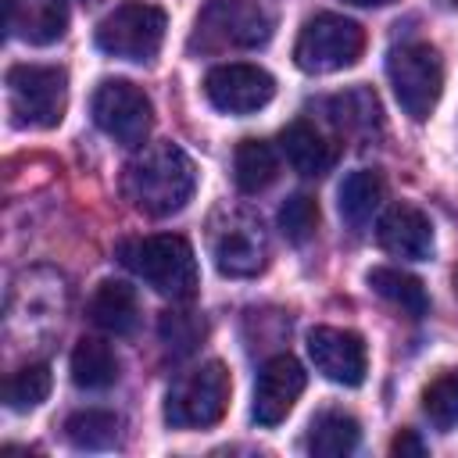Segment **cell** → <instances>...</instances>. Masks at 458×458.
I'll use <instances>...</instances> for the list:
<instances>
[{
	"label": "cell",
	"instance_id": "obj_1",
	"mask_svg": "<svg viewBox=\"0 0 458 458\" xmlns=\"http://www.w3.org/2000/svg\"><path fill=\"white\" fill-rule=\"evenodd\" d=\"M125 197L136 211L150 218H168L182 211L197 190V168L190 154L175 143H150L125 165Z\"/></svg>",
	"mask_w": 458,
	"mask_h": 458
},
{
	"label": "cell",
	"instance_id": "obj_2",
	"mask_svg": "<svg viewBox=\"0 0 458 458\" xmlns=\"http://www.w3.org/2000/svg\"><path fill=\"white\" fill-rule=\"evenodd\" d=\"M118 261L143 279L154 293L168 301H190L200 286L197 254L186 236L179 233H154V236H129L118 243Z\"/></svg>",
	"mask_w": 458,
	"mask_h": 458
},
{
	"label": "cell",
	"instance_id": "obj_3",
	"mask_svg": "<svg viewBox=\"0 0 458 458\" xmlns=\"http://www.w3.org/2000/svg\"><path fill=\"white\" fill-rule=\"evenodd\" d=\"M272 39V14L258 0H204L190 50L225 54V50H254Z\"/></svg>",
	"mask_w": 458,
	"mask_h": 458
},
{
	"label": "cell",
	"instance_id": "obj_4",
	"mask_svg": "<svg viewBox=\"0 0 458 458\" xmlns=\"http://www.w3.org/2000/svg\"><path fill=\"white\" fill-rule=\"evenodd\" d=\"M7 107L21 129H54L68 107V72L57 64H11L7 68Z\"/></svg>",
	"mask_w": 458,
	"mask_h": 458
},
{
	"label": "cell",
	"instance_id": "obj_5",
	"mask_svg": "<svg viewBox=\"0 0 458 458\" xmlns=\"http://www.w3.org/2000/svg\"><path fill=\"white\" fill-rule=\"evenodd\" d=\"M233 379L222 361H204L175 379L165 397V422L175 429H204L215 426L229 408Z\"/></svg>",
	"mask_w": 458,
	"mask_h": 458
},
{
	"label": "cell",
	"instance_id": "obj_6",
	"mask_svg": "<svg viewBox=\"0 0 458 458\" xmlns=\"http://www.w3.org/2000/svg\"><path fill=\"white\" fill-rule=\"evenodd\" d=\"M386 75H390L401 111L415 122H426L444 93V61L437 47L419 43V39L394 47L386 57Z\"/></svg>",
	"mask_w": 458,
	"mask_h": 458
},
{
	"label": "cell",
	"instance_id": "obj_7",
	"mask_svg": "<svg viewBox=\"0 0 458 458\" xmlns=\"http://www.w3.org/2000/svg\"><path fill=\"white\" fill-rule=\"evenodd\" d=\"M365 50V29L344 14H315L304 21L297 43H293V61L308 75H329L351 68Z\"/></svg>",
	"mask_w": 458,
	"mask_h": 458
},
{
	"label": "cell",
	"instance_id": "obj_8",
	"mask_svg": "<svg viewBox=\"0 0 458 458\" xmlns=\"http://www.w3.org/2000/svg\"><path fill=\"white\" fill-rule=\"evenodd\" d=\"M168 18L147 0H122L97 25V47L122 61H150L165 43Z\"/></svg>",
	"mask_w": 458,
	"mask_h": 458
},
{
	"label": "cell",
	"instance_id": "obj_9",
	"mask_svg": "<svg viewBox=\"0 0 458 458\" xmlns=\"http://www.w3.org/2000/svg\"><path fill=\"white\" fill-rule=\"evenodd\" d=\"M89 111H93L97 129L129 150H140L150 136V125H154L150 97L140 86H132L129 79H104L93 89Z\"/></svg>",
	"mask_w": 458,
	"mask_h": 458
},
{
	"label": "cell",
	"instance_id": "obj_10",
	"mask_svg": "<svg viewBox=\"0 0 458 458\" xmlns=\"http://www.w3.org/2000/svg\"><path fill=\"white\" fill-rule=\"evenodd\" d=\"M204 97L222 114H254L276 97V79L258 64L229 61L204 75Z\"/></svg>",
	"mask_w": 458,
	"mask_h": 458
},
{
	"label": "cell",
	"instance_id": "obj_11",
	"mask_svg": "<svg viewBox=\"0 0 458 458\" xmlns=\"http://www.w3.org/2000/svg\"><path fill=\"white\" fill-rule=\"evenodd\" d=\"M211 258L215 268L229 279L258 276L268 261V240L261 222L250 211H229V218L211 233Z\"/></svg>",
	"mask_w": 458,
	"mask_h": 458
},
{
	"label": "cell",
	"instance_id": "obj_12",
	"mask_svg": "<svg viewBox=\"0 0 458 458\" xmlns=\"http://www.w3.org/2000/svg\"><path fill=\"white\" fill-rule=\"evenodd\" d=\"M304 383H308V372L293 354H272L254 379V404H250L254 422L279 426L293 411L297 397L304 394Z\"/></svg>",
	"mask_w": 458,
	"mask_h": 458
},
{
	"label": "cell",
	"instance_id": "obj_13",
	"mask_svg": "<svg viewBox=\"0 0 458 458\" xmlns=\"http://www.w3.org/2000/svg\"><path fill=\"white\" fill-rule=\"evenodd\" d=\"M308 354H311L315 372H322L329 383H340V386H361L369 372L365 340L351 329L315 326L308 333Z\"/></svg>",
	"mask_w": 458,
	"mask_h": 458
},
{
	"label": "cell",
	"instance_id": "obj_14",
	"mask_svg": "<svg viewBox=\"0 0 458 458\" xmlns=\"http://www.w3.org/2000/svg\"><path fill=\"white\" fill-rule=\"evenodd\" d=\"M376 240L386 254L408 258V261H426L433 254V222L426 211L415 204H390L379 215Z\"/></svg>",
	"mask_w": 458,
	"mask_h": 458
},
{
	"label": "cell",
	"instance_id": "obj_15",
	"mask_svg": "<svg viewBox=\"0 0 458 458\" xmlns=\"http://www.w3.org/2000/svg\"><path fill=\"white\" fill-rule=\"evenodd\" d=\"M4 29L32 47L57 43L68 29V0H4Z\"/></svg>",
	"mask_w": 458,
	"mask_h": 458
},
{
	"label": "cell",
	"instance_id": "obj_16",
	"mask_svg": "<svg viewBox=\"0 0 458 458\" xmlns=\"http://www.w3.org/2000/svg\"><path fill=\"white\" fill-rule=\"evenodd\" d=\"M279 150H283V157L290 161V168L301 172V175H308V179L326 175V172L333 168V161H336L333 143H329L308 118H297V122H290V125L279 132Z\"/></svg>",
	"mask_w": 458,
	"mask_h": 458
},
{
	"label": "cell",
	"instance_id": "obj_17",
	"mask_svg": "<svg viewBox=\"0 0 458 458\" xmlns=\"http://www.w3.org/2000/svg\"><path fill=\"white\" fill-rule=\"evenodd\" d=\"M140 318V304H136V290L122 279H104L93 297H89V322L100 326L111 336H125L136 329Z\"/></svg>",
	"mask_w": 458,
	"mask_h": 458
},
{
	"label": "cell",
	"instance_id": "obj_18",
	"mask_svg": "<svg viewBox=\"0 0 458 458\" xmlns=\"http://www.w3.org/2000/svg\"><path fill=\"white\" fill-rule=\"evenodd\" d=\"M118 354L107 340L97 336H82L72 351V383L82 390H107L118 383Z\"/></svg>",
	"mask_w": 458,
	"mask_h": 458
},
{
	"label": "cell",
	"instance_id": "obj_19",
	"mask_svg": "<svg viewBox=\"0 0 458 458\" xmlns=\"http://www.w3.org/2000/svg\"><path fill=\"white\" fill-rule=\"evenodd\" d=\"M358 419L340 411V408H326L311 419L308 426V451L318 454V458H344L358 447Z\"/></svg>",
	"mask_w": 458,
	"mask_h": 458
},
{
	"label": "cell",
	"instance_id": "obj_20",
	"mask_svg": "<svg viewBox=\"0 0 458 458\" xmlns=\"http://www.w3.org/2000/svg\"><path fill=\"white\" fill-rule=\"evenodd\" d=\"M279 175V154L268 140H240L233 154V179L243 193H261Z\"/></svg>",
	"mask_w": 458,
	"mask_h": 458
},
{
	"label": "cell",
	"instance_id": "obj_21",
	"mask_svg": "<svg viewBox=\"0 0 458 458\" xmlns=\"http://www.w3.org/2000/svg\"><path fill=\"white\" fill-rule=\"evenodd\" d=\"M383 175L372 172V168H358L351 172L344 182H340V218L351 225V229H365L369 218L376 215V208L383 204Z\"/></svg>",
	"mask_w": 458,
	"mask_h": 458
},
{
	"label": "cell",
	"instance_id": "obj_22",
	"mask_svg": "<svg viewBox=\"0 0 458 458\" xmlns=\"http://www.w3.org/2000/svg\"><path fill=\"white\" fill-rule=\"evenodd\" d=\"M369 286H372L383 301H390L394 308H401V311L411 315V318H422V315L429 311V297H426L422 279L411 276V272H404V268L376 265V268H369Z\"/></svg>",
	"mask_w": 458,
	"mask_h": 458
},
{
	"label": "cell",
	"instance_id": "obj_23",
	"mask_svg": "<svg viewBox=\"0 0 458 458\" xmlns=\"http://www.w3.org/2000/svg\"><path fill=\"white\" fill-rule=\"evenodd\" d=\"M118 415L107 408H82L64 419V437L79 451H107L118 440Z\"/></svg>",
	"mask_w": 458,
	"mask_h": 458
},
{
	"label": "cell",
	"instance_id": "obj_24",
	"mask_svg": "<svg viewBox=\"0 0 458 458\" xmlns=\"http://www.w3.org/2000/svg\"><path fill=\"white\" fill-rule=\"evenodd\" d=\"M50 394V365L47 361H32L21 365L7 383H4V401L11 411H29L36 404H43Z\"/></svg>",
	"mask_w": 458,
	"mask_h": 458
},
{
	"label": "cell",
	"instance_id": "obj_25",
	"mask_svg": "<svg viewBox=\"0 0 458 458\" xmlns=\"http://www.w3.org/2000/svg\"><path fill=\"white\" fill-rule=\"evenodd\" d=\"M422 411L437 429L458 426V372H440L426 390H422Z\"/></svg>",
	"mask_w": 458,
	"mask_h": 458
},
{
	"label": "cell",
	"instance_id": "obj_26",
	"mask_svg": "<svg viewBox=\"0 0 458 458\" xmlns=\"http://www.w3.org/2000/svg\"><path fill=\"white\" fill-rule=\"evenodd\" d=\"M279 229H283V236L290 243H297V247L308 243L315 236V229H318V204H315V197H308V193L286 197L283 208H279Z\"/></svg>",
	"mask_w": 458,
	"mask_h": 458
},
{
	"label": "cell",
	"instance_id": "obj_27",
	"mask_svg": "<svg viewBox=\"0 0 458 458\" xmlns=\"http://www.w3.org/2000/svg\"><path fill=\"white\" fill-rule=\"evenodd\" d=\"M161 340L175 354H190L204 340V318L197 311H165L161 315Z\"/></svg>",
	"mask_w": 458,
	"mask_h": 458
},
{
	"label": "cell",
	"instance_id": "obj_28",
	"mask_svg": "<svg viewBox=\"0 0 458 458\" xmlns=\"http://www.w3.org/2000/svg\"><path fill=\"white\" fill-rule=\"evenodd\" d=\"M354 104H358V89H347V93H340V97L329 100V114H333V122H336L340 129H369V125L376 122L379 104H376V93H372V89H369V97L361 100V107H354Z\"/></svg>",
	"mask_w": 458,
	"mask_h": 458
},
{
	"label": "cell",
	"instance_id": "obj_29",
	"mask_svg": "<svg viewBox=\"0 0 458 458\" xmlns=\"http://www.w3.org/2000/svg\"><path fill=\"white\" fill-rule=\"evenodd\" d=\"M390 454H394V458H422V454H426V444L419 440L415 429H401V433L390 440Z\"/></svg>",
	"mask_w": 458,
	"mask_h": 458
},
{
	"label": "cell",
	"instance_id": "obj_30",
	"mask_svg": "<svg viewBox=\"0 0 458 458\" xmlns=\"http://www.w3.org/2000/svg\"><path fill=\"white\" fill-rule=\"evenodd\" d=\"M347 4H358V7H383V4H394V0H347Z\"/></svg>",
	"mask_w": 458,
	"mask_h": 458
}]
</instances>
